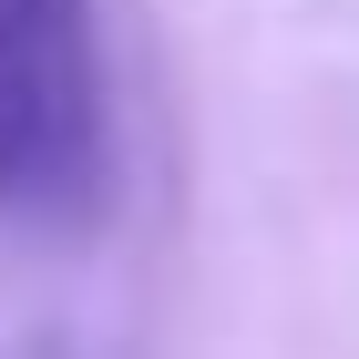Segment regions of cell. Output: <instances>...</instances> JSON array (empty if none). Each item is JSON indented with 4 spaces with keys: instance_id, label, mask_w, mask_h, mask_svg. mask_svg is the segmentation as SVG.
<instances>
[{
    "instance_id": "6da1fadb",
    "label": "cell",
    "mask_w": 359,
    "mask_h": 359,
    "mask_svg": "<svg viewBox=\"0 0 359 359\" xmlns=\"http://www.w3.org/2000/svg\"><path fill=\"white\" fill-rule=\"evenodd\" d=\"M113 205L103 0H0V216L83 236Z\"/></svg>"
}]
</instances>
